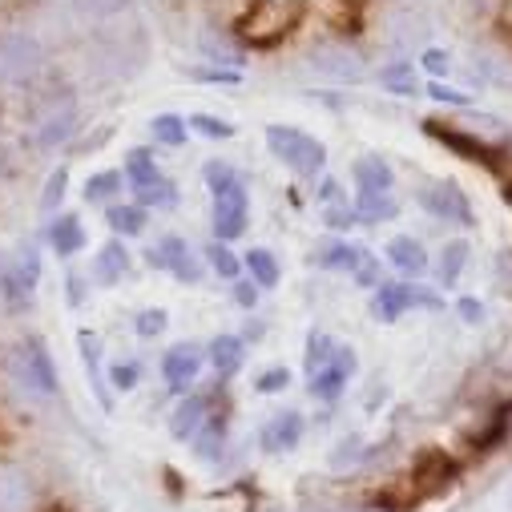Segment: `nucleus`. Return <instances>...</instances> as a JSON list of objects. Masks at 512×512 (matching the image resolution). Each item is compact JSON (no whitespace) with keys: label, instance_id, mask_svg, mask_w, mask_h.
I'll use <instances>...</instances> for the list:
<instances>
[{"label":"nucleus","instance_id":"32","mask_svg":"<svg viewBox=\"0 0 512 512\" xmlns=\"http://www.w3.org/2000/svg\"><path fill=\"white\" fill-rule=\"evenodd\" d=\"M206 259H210V267H214V275H218V279H238V271H242L238 254H234L222 238H214V242L206 246Z\"/></svg>","mask_w":512,"mask_h":512},{"label":"nucleus","instance_id":"44","mask_svg":"<svg viewBox=\"0 0 512 512\" xmlns=\"http://www.w3.org/2000/svg\"><path fill=\"white\" fill-rule=\"evenodd\" d=\"M202 49H206L218 65H222V61H226V65H242V49H230L226 41H218V37H210V33L202 37Z\"/></svg>","mask_w":512,"mask_h":512},{"label":"nucleus","instance_id":"8","mask_svg":"<svg viewBox=\"0 0 512 512\" xmlns=\"http://www.w3.org/2000/svg\"><path fill=\"white\" fill-rule=\"evenodd\" d=\"M210 222H214V238H222V242H234V238L246 230V222H250V202H246V186H242V182H234L230 190L214 194V214H210Z\"/></svg>","mask_w":512,"mask_h":512},{"label":"nucleus","instance_id":"13","mask_svg":"<svg viewBox=\"0 0 512 512\" xmlns=\"http://www.w3.org/2000/svg\"><path fill=\"white\" fill-rule=\"evenodd\" d=\"M73 125H77V109H73V101L53 105V109H49V113L37 121L33 142H37L41 150H53V146H61V142L73 134Z\"/></svg>","mask_w":512,"mask_h":512},{"label":"nucleus","instance_id":"51","mask_svg":"<svg viewBox=\"0 0 512 512\" xmlns=\"http://www.w3.org/2000/svg\"><path fill=\"white\" fill-rule=\"evenodd\" d=\"M456 311H460L468 323H480V319H484V307H480L476 299H460V307H456Z\"/></svg>","mask_w":512,"mask_h":512},{"label":"nucleus","instance_id":"34","mask_svg":"<svg viewBox=\"0 0 512 512\" xmlns=\"http://www.w3.org/2000/svg\"><path fill=\"white\" fill-rule=\"evenodd\" d=\"M379 81H383V89L404 93V97H412V93L420 89V81H416V65H392V69H383V73H379Z\"/></svg>","mask_w":512,"mask_h":512},{"label":"nucleus","instance_id":"24","mask_svg":"<svg viewBox=\"0 0 512 512\" xmlns=\"http://www.w3.org/2000/svg\"><path fill=\"white\" fill-rule=\"evenodd\" d=\"M468 242L464 238H452L444 250H440V267H436V275H440V283L444 287H456L460 283V275H464V267H468Z\"/></svg>","mask_w":512,"mask_h":512},{"label":"nucleus","instance_id":"37","mask_svg":"<svg viewBox=\"0 0 512 512\" xmlns=\"http://www.w3.org/2000/svg\"><path fill=\"white\" fill-rule=\"evenodd\" d=\"M335 347H339V343H335L331 335L311 331V335H307V371H319V367H323V363L335 355Z\"/></svg>","mask_w":512,"mask_h":512},{"label":"nucleus","instance_id":"58","mask_svg":"<svg viewBox=\"0 0 512 512\" xmlns=\"http://www.w3.org/2000/svg\"><path fill=\"white\" fill-rule=\"evenodd\" d=\"M504 500H508V508H512V484H508V496H504Z\"/></svg>","mask_w":512,"mask_h":512},{"label":"nucleus","instance_id":"35","mask_svg":"<svg viewBox=\"0 0 512 512\" xmlns=\"http://www.w3.org/2000/svg\"><path fill=\"white\" fill-rule=\"evenodd\" d=\"M190 130H198V134L210 138V142L234 138V125H230L226 117H214V113H194V117H190Z\"/></svg>","mask_w":512,"mask_h":512},{"label":"nucleus","instance_id":"38","mask_svg":"<svg viewBox=\"0 0 512 512\" xmlns=\"http://www.w3.org/2000/svg\"><path fill=\"white\" fill-rule=\"evenodd\" d=\"M65 190H69V166H61V170H53V174H49L45 194H41V210H45V214H53V210L61 206Z\"/></svg>","mask_w":512,"mask_h":512},{"label":"nucleus","instance_id":"39","mask_svg":"<svg viewBox=\"0 0 512 512\" xmlns=\"http://www.w3.org/2000/svg\"><path fill=\"white\" fill-rule=\"evenodd\" d=\"M234 182H242L234 166H226V162H210V166H206V186H210V194H222V190H230Z\"/></svg>","mask_w":512,"mask_h":512},{"label":"nucleus","instance_id":"16","mask_svg":"<svg viewBox=\"0 0 512 512\" xmlns=\"http://www.w3.org/2000/svg\"><path fill=\"white\" fill-rule=\"evenodd\" d=\"M125 267H130V254H125V246L113 238V242H105L97 250V259H93V283L97 287H113L125 275Z\"/></svg>","mask_w":512,"mask_h":512},{"label":"nucleus","instance_id":"19","mask_svg":"<svg viewBox=\"0 0 512 512\" xmlns=\"http://www.w3.org/2000/svg\"><path fill=\"white\" fill-rule=\"evenodd\" d=\"M49 242H53V250L61 254V259L77 254V250L85 246V226H81V218H77V214H61V218H53V226H49Z\"/></svg>","mask_w":512,"mask_h":512},{"label":"nucleus","instance_id":"10","mask_svg":"<svg viewBox=\"0 0 512 512\" xmlns=\"http://www.w3.org/2000/svg\"><path fill=\"white\" fill-rule=\"evenodd\" d=\"M412 484H416V500H420V496H440L444 488L456 484V464H452L440 448H424V452L416 456Z\"/></svg>","mask_w":512,"mask_h":512},{"label":"nucleus","instance_id":"26","mask_svg":"<svg viewBox=\"0 0 512 512\" xmlns=\"http://www.w3.org/2000/svg\"><path fill=\"white\" fill-rule=\"evenodd\" d=\"M355 182H359V190H392L396 174L383 158H359L355 162Z\"/></svg>","mask_w":512,"mask_h":512},{"label":"nucleus","instance_id":"20","mask_svg":"<svg viewBox=\"0 0 512 512\" xmlns=\"http://www.w3.org/2000/svg\"><path fill=\"white\" fill-rule=\"evenodd\" d=\"M0 303L9 311H25L33 303V287L25 283V275L17 267H5V263H0Z\"/></svg>","mask_w":512,"mask_h":512},{"label":"nucleus","instance_id":"42","mask_svg":"<svg viewBox=\"0 0 512 512\" xmlns=\"http://www.w3.org/2000/svg\"><path fill=\"white\" fill-rule=\"evenodd\" d=\"M428 97H432V101H444V105H456V109H468V105H472V97H468L464 89H452V85H444V81H432V85H428Z\"/></svg>","mask_w":512,"mask_h":512},{"label":"nucleus","instance_id":"56","mask_svg":"<svg viewBox=\"0 0 512 512\" xmlns=\"http://www.w3.org/2000/svg\"><path fill=\"white\" fill-rule=\"evenodd\" d=\"M468 9H472V13H488L492 0H468Z\"/></svg>","mask_w":512,"mask_h":512},{"label":"nucleus","instance_id":"53","mask_svg":"<svg viewBox=\"0 0 512 512\" xmlns=\"http://www.w3.org/2000/svg\"><path fill=\"white\" fill-rule=\"evenodd\" d=\"M319 198H323V202H335V198H339V186H335V182L327 178V182L319 186Z\"/></svg>","mask_w":512,"mask_h":512},{"label":"nucleus","instance_id":"54","mask_svg":"<svg viewBox=\"0 0 512 512\" xmlns=\"http://www.w3.org/2000/svg\"><path fill=\"white\" fill-rule=\"evenodd\" d=\"M162 476H166V480H170V492H174V496H178V492H182V488H178V484H182V480H178V472H174V468H162Z\"/></svg>","mask_w":512,"mask_h":512},{"label":"nucleus","instance_id":"21","mask_svg":"<svg viewBox=\"0 0 512 512\" xmlns=\"http://www.w3.org/2000/svg\"><path fill=\"white\" fill-rule=\"evenodd\" d=\"M363 246H347V242H331V246H319L315 250V263L319 267H327V271H351L355 275V267L363 263Z\"/></svg>","mask_w":512,"mask_h":512},{"label":"nucleus","instance_id":"4","mask_svg":"<svg viewBox=\"0 0 512 512\" xmlns=\"http://www.w3.org/2000/svg\"><path fill=\"white\" fill-rule=\"evenodd\" d=\"M45 49L29 33H5L0 37V85H25L41 73Z\"/></svg>","mask_w":512,"mask_h":512},{"label":"nucleus","instance_id":"46","mask_svg":"<svg viewBox=\"0 0 512 512\" xmlns=\"http://www.w3.org/2000/svg\"><path fill=\"white\" fill-rule=\"evenodd\" d=\"M420 65L432 73V77H444L448 69H452V57L444 53V49H424V57H420Z\"/></svg>","mask_w":512,"mask_h":512},{"label":"nucleus","instance_id":"57","mask_svg":"<svg viewBox=\"0 0 512 512\" xmlns=\"http://www.w3.org/2000/svg\"><path fill=\"white\" fill-rule=\"evenodd\" d=\"M504 202H508V206H512V182H508V186H504Z\"/></svg>","mask_w":512,"mask_h":512},{"label":"nucleus","instance_id":"52","mask_svg":"<svg viewBox=\"0 0 512 512\" xmlns=\"http://www.w3.org/2000/svg\"><path fill=\"white\" fill-rule=\"evenodd\" d=\"M355 218H359V214H355V210H331V214H327V222H331V226H335V230H347V226H351V222H355Z\"/></svg>","mask_w":512,"mask_h":512},{"label":"nucleus","instance_id":"41","mask_svg":"<svg viewBox=\"0 0 512 512\" xmlns=\"http://www.w3.org/2000/svg\"><path fill=\"white\" fill-rule=\"evenodd\" d=\"M138 379H142V367H138V363H117V367L109 371V388L130 392V388H138Z\"/></svg>","mask_w":512,"mask_h":512},{"label":"nucleus","instance_id":"25","mask_svg":"<svg viewBox=\"0 0 512 512\" xmlns=\"http://www.w3.org/2000/svg\"><path fill=\"white\" fill-rule=\"evenodd\" d=\"M246 271H250V279L254 283H259L263 291H271V287H279V259H275V254L271 250H263V246H254L250 254H246Z\"/></svg>","mask_w":512,"mask_h":512},{"label":"nucleus","instance_id":"3","mask_svg":"<svg viewBox=\"0 0 512 512\" xmlns=\"http://www.w3.org/2000/svg\"><path fill=\"white\" fill-rule=\"evenodd\" d=\"M9 367H13V379L21 383V388H29L37 396H57V371H53V359H49V351L37 335L17 343Z\"/></svg>","mask_w":512,"mask_h":512},{"label":"nucleus","instance_id":"49","mask_svg":"<svg viewBox=\"0 0 512 512\" xmlns=\"http://www.w3.org/2000/svg\"><path fill=\"white\" fill-rule=\"evenodd\" d=\"M259 291H263V287L254 283V279H250V283H238V287H234V299H238V307H254V303H259Z\"/></svg>","mask_w":512,"mask_h":512},{"label":"nucleus","instance_id":"22","mask_svg":"<svg viewBox=\"0 0 512 512\" xmlns=\"http://www.w3.org/2000/svg\"><path fill=\"white\" fill-rule=\"evenodd\" d=\"M355 214H359L363 222H383V218H396V214H400V202H396L388 190H359Z\"/></svg>","mask_w":512,"mask_h":512},{"label":"nucleus","instance_id":"28","mask_svg":"<svg viewBox=\"0 0 512 512\" xmlns=\"http://www.w3.org/2000/svg\"><path fill=\"white\" fill-rule=\"evenodd\" d=\"M105 222L113 234H125V238H134L146 230V206H109L105 210Z\"/></svg>","mask_w":512,"mask_h":512},{"label":"nucleus","instance_id":"55","mask_svg":"<svg viewBox=\"0 0 512 512\" xmlns=\"http://www.w3.org/2000/svg\"><path fill=\"white\" fill-rule=\"evenodd\" d=\"M263 331H267V327H263V323H250V327H246V335H242V339H263Z\"/></svg>","mask_w":512,"mask_h":512},{"label":"nucleus","instance_id":"36","mask_svg":"<svg viewBox=\"0 0 512 512\" xmlns=\"http://www.w3.org/2000/svg\"><path fill=\"white\" fill-rule=\"evenodd\" d=\"M121 190V174L117 170H101L85 182V202H109Z\"/></svg>","mask_w":512,"mask_h":512},{"label":"nucleus","instance_id":"47","mask_svg":"<svg viewBox=\"0 0 512 512\" xmlns=\"http://www.w3.org/2000/svg\"><path fill=\"white\" fill-rule=\"evenodd\" d=\"M17 271L25 275V283H29V287H37V279H41V259H37V250H33V246H29L25 254H21V263H17Z\"/></svg>","mask_w":512,"mask_h":512},{"label":"nucleus","instance_id":"50","mask_svg":"<svg viewBox=\"0 0 512 512\" xmlns=\"http://www.w3.org/2000/svg\"><path fill=\"white\" fill-rule=\"evenodd\" d=\"M496 279L500 287H512V250H500V259H496ZM512 295V291H508Z\"/></svg>","mask_w":512,"mask_h":512},{"label":"nucleus","instance_id":"17","mask_svg":"<svg viewBox=\"0 0 512 512\" xmlns=\"http://www.w3.org/2000/svg\"><path fill=\"white\" fill-rule=\"evenodd\" d=\"M388 259H392V267L404 271V275H424V271H428V250H424L416 238H408V234H400V238L388 242Z\"/></svg>","mask_w":512,"mask_h":512},{"label":"nucleus","instance_id":"29","mask_svg":"<svg viewBox=\"0 0 512 512\" xmlns=\"http://www.w3.org/2000/svg\"><path fill=\"white\" fill-rule=\"evenodd\" d=\"M186 250H190V246H186L182 238H162L158 246L146 250V263H150L154 271H170V275H174V267L182 263V254H186Z\"/></svg>","mask_w":512,"mask_h":512},{"label":"nucleus","instance_id":"5","mask_svg":"<svg viewBox=\"0 0 512 512\" xmlns=\"http://www.w3.org/2000/svg\"><path fill=\"white\" fill-rule=\"evenodd\" d=\"M307 61H311V69L319 77H331V81H363L367 77L363 53L351 49V45H343V41H319V45H311Z\"/></svg>","mask_w":512,"mask_h":512},{"label":"nucleus","instance_id":"45","mask_svg":"<svg viewBox=\"0 0 512 512\" xmlns=\"http://www.w3.org/2000/svg\"><path fill=\"white\" fill-rule=\"evenodd\" d=\"M186 77L210 81V85H238V73L234 69H186Z\"/></svg>","mask_w":512,"mask_h":512},{"label":"nucleus","instance_id":"27","mask_svg":"<svg viewBox=\"0 0 512 512\" xmlns=\"http://www.w3.org/2000/svg\"><path fill=\"white\" fill-rule=\"evenodd\" d=\"M125 178H130L134 190H138V186H150V182L162 178V174H158V162H154V154H150L146 146H138V150L125 154Z\"/></svg>","mask_w":512,"mask_h":512},{"label":"nucleus","instance_id":"43","mask_svg":"<svg viewBox=\"0 0 512 512\" xmlns=\"http://www.w3.org/2000/svg\"><path fill=\"white\" fill-rule=\"evenodd\" d=\"M166 323H170V315H166L162 307H150V311L138 315V335H142V339H154V335L166 331Z\"/></svg>","mask_w":512,"mask_h":512},{"label":"nucleus","instance_id":"31","mask_svg":"<svg viewBox=\"0 0 512 512\" xmlns=\"http://www.w3.org/2000/svg\"><path fill=\"white\" fill-rule=\"evenodd\" d=\"M150 130H154V138H158L162 146H182V142H186V130H190V121L178 117V113H162V117L150 121Z\"/></svg>","mask_w":512,"mask_h":512},{"label":"nucleus","instance_id":"9","mask_svg":"<svg viewBox=\"0 0 512 512\" xmlns=\"http://www.w3.org/2000/svg\"><path fill=\"white\" fill-rule=\"evenodd\" d=\"M351 375H355V351L351 347H335V355L319 371H311V396L323 400V404H335L343 396Z\"/></svg>","mask_w":512,"mask_h":512},{"label":"nucleus","instance_id":"7","mask_svg":"<svg viewBox=\"0 0 512 512\" xmlns=\"http://www.w3.org/2000/svg\"><path fill=\"white\" fill-rule=\"evenodd\" d=\"M416 198H420V206H424L432 218H440V222H456V226H472L468 194H460L456 182H448V178L424 182V186L416 190Z\"/></svg>","mask_w":512,"mask_h":512},{"label":"nucleus","instance_id":"15","mask_svg":"<svg viewBox=\"0 0 512 512\" xmlns=\"http://www.w3.org/2000/svg\"><path fill=\"white\" fill-rule=\"evenodd\" d=\"M206 359L218 371V379H230L242 367V359H246V339L242 335H218V339H210Z\"/></svg>","mask_w":512,"mask_h":512},{"label":"nucleus","instance_id":"14","mask_svg":"<svg viewBox=\"0 0 512 512\" xmlns=\"http://www.w3.org/2000/svg\"><path fill=\"white\" fill-rule=\"evenodd\" d=\"M303 440V416L299 412H279L267 428H263V436H259V444H263V452H291L295 444Z\"/></svg>","mask_w":512,"mask_h":512},{"label":"nucleus","instance_id":"11","mask_svg":"<svg viewBox=\"0 0 512 512\" xmlns=\"http://www.w3.org/2000/svg\"><path fill=\"white\" fill-rule=\"evenodd\" d=\"M198 371H202V351L194 343H178L162 359V375H166V383H170L174 392H186L190 383L198 379Z\"/></svg>","mask_w":512,"mask_h":512},{"label":"nucleus","instance_id":"18","mask_svg":"<svg viewBox=\"0 0 512 512\" xmlns=\"http://www.w3.org/2000/svg\"><path fill=\"white\" fill-rule=\"evenodd\" d=\"M206 420H210V400H206V396H190L186 404H178L170 432H174L178 440H194V436L202 432Z\"/></svg>","mask_w":512,"mask_h":512},{"label":"nucleus","instance_id":"2","mask_svg":"<svg viewBox=\"0 0 512 512\" xmlns=\"http://www.w3.org/2000/svg\"><path fill=\"white\" fill-rule=\"evenodd\" d=\"M267 146H271V154H275L279 162H287L299 178H315V174L323 170V162H327L323 142H315L311 134L295 130V125H271V130H267Z\"/></svg>","mask_w":512,"mask_h":512},{"label":"nucleus","instance_id":"48","mask_svg":"<svg viewBox=\"0 0 512 512\" xmlns=\"http://www.w3.org/2000/svg\"><path fill=\"white\" fill-rule=\"evenodd\" d=\"M174 279H182V283H198V279H202V263L194 259V254H190V250L182 254V263L174 267Z\"/></svg>","mask_w":512,"mask_h":512},{"label":"nucleus","instance_id":"33","mask_svg":"<svg viewBox=\"0 0 512 512\" xmlns=\"http://www.w3.org/2000/svg\"><path fill=\"white\" fill-rule=\"evenodd\" d=\"M134 194H138V206H162V210L178 206V186L166 182V178H158V182H150V186H138Z\"/></svg>","mask_w":512,"mask_h":512},{"label":"nucleus","instance_id":"40","mask_svg":"<svg viewBox=\"0 0 512 512\" xmlns=\"http://www.w3.org/2000/svg\"><path fill=\"white\" fill-rule=\"evenodd\" d=\"M254 388H259L263 396H275V392L291 388V371H287V367H267L259 379H254Z\"/></svg>","mask_w":512,"mask_h":512},{"label":"nucleus","instance_id":"6","mask_svg":"<svg viewBox=\"0 0 512 512\" xmlns=\"http://www.w3.org/2000/svg\"><path fill=\"white\" fill-rule=\"evenodd\" d=\"M412 307H428V311H436L440 299H436L432 291H424V287H408V283H379L375 295H371V315H375L379 323H396V319H400L404 311H412Z\"/></svg>","mask_w":512,"mask_h":512},{"label":"nucleus","instance_id":"30","mask_svg":"<svg viewBox=\"0 0 512 512\" xmlns=\"http://www.w3.org/2000/svg\"><path fill=\"white\" fill-rule=\"evenodd\" d=\"M222 444H226V416H210V420L202 424V432L194 436V448H198L202 460H214Z\"/></svg>","mask_w":512,"mask_h":512},{"label":"nucleus","instance_id":"12","mask_svg":"<svg viewBox=\"0 0 512 512\" xmlns=\"http://www.w3.org/2000/svg\"><path fill=\"white\" fill-rule=\"evenodd\" d=\"M472 65H476V77L484 85L512 89V53L508 49H500V45H476L472 49Z\"/></svg>","mask_w":512,"mask_h":512},{"label":"nucleus","instance_id":"23","mask_svg":"<svg viewBox=\"0 0 512 512\" xmlns=\"http://www.w3.org/2000/svg\"><path fill=\"white\" fill-rule=\"evenodd\" d=\"M77 347H81V359H85V371H89V379H93V392H97L101 408H113L105 383H101V343H97V335H93V331H81V335H77Z\"/></svg>","mask_w":512,"mask_h":512},{"label":"nucleus","instance_id":"1","mask_svg":"<svg viewBox=\"0 0 512 512\" xmlns=\"http://www.w3.org/2000/svg\"><path fill=\"white\" fill-rule=\"evenodd\" d=\"M424 134L432 142H440L444 150H452L460 162H472V166H484V170H500L504 166V146L472 134V130H460V125H444L436 117L424 121Z\"/></svg>","mask_w":512,"mask_h":512}]
</instances>
